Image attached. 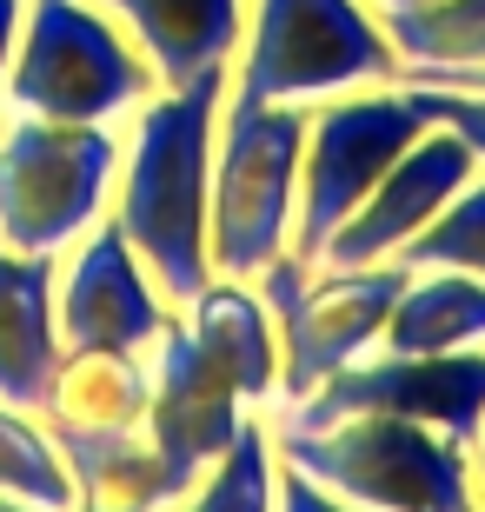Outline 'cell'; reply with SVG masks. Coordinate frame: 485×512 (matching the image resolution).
<instances>
[{"instance_id": "obj_1", "label": "cell", "mask_w": 485, "mask_h": 512, "mask_svg": "<svg viewBox=\"0 0 485 512\" xmlns=\"http://www.w3.org/2000/svg\"><path fill=\"white\" fill-rule=\"evenodd\" d=\"M226 67L160 87L153 100L133 107V140L120 153L113 180V220L127 233V247L167 293V306H187L213 280L206 253V200H213V127L226 100Z\"/></svg>"}, {"instance_id": "obj_2", "label": "cell", "mask_w": 485, "mask_h": 512, "mask_svg": "<svg viewBox=\"0 0 485 512\" xmlns=\"http://www.w3.org/2000/svg\"><path fill=\"white\" fill-rule=\"evenodd\" d=\"M299 153H306V107L260 100L226 80L220 127H213V200H206L213 273L260 280V266L293 247Z\"/></svg>"}, {"instance_id": "obj_3", "label": "cell", "mask_w": 485, "mask_h": 512, "mask_svg": "<svg viewBox=\"0 0 485 512\" xmlns=\"http://www.w3.org/2000/svg\"><path fill=\"white\" fill-rule=\"evenodd\" d=\"M273 453L366 512H479L472 446L419 419L353 413L326 426H280Z\"/></svg>"}, {"instance_id": "obj_4", "label": "cell", "mask_w": 485, "mask_h": 512, "mask_svg": "<svg viewBox=\"0 0 485 512\" xmlns=\"http://www.w3.org/2000/svg\"><path fill=\"white\" fill-rule=\"evenodd\" d=\"M160 94L147 54L94 0H27L0 100L34 120H120Z\"/></svg>"}, {"instance_id": "obj_5", "label": "cell", "mask_w": 485, "mask_h": 512, "mask_svg": "<svg viewBox=\"0 0 485 512\" xmlns=\"http://www.w3.org/2000/svg\"><path fill=\"white\" fill-rule=\"evenodd\" d=\"M113 120H34L14 114L0 127V247L67 253L100 220L120 180Z\"/></svg>"}, {"instance_id": "obj_6", "label": "cell", "mask_w": 485, "mask_h": 512, "mask_svg": "<svg viewBox=\"0 0 485 512\" xmlns=\"http://www.w3.org/2000/svg\"><path fill=\"white\" fill-rule=\"evenodd\" d=\"M399 80L386 20L366 0H253L233 87L260 100H333Z\"/></svg>"}, {"instance_id": "obj_7", "label": "cell", "mask_w": 485, "mask_h": 512, "mask_svg": "<svg viewBox=\"0 0 485 512\" xmlns=\"http://www.w3.org/2000/svg\"><path fill=\"white\" fill-rule=\"evenodd\" d=\"M412 280L406 260H373V266H306L293 247L273 266H260V300L280 326V393L286 406L306 399L326 373L366 360L379 346L399 286Z\"/></svg>"}, {"instance_id": "obj_8", "label": "cell", "mask_w": 485, "mask_h": 512, "mask_svg": "<svg viewBox=\"0 0 485 512\" xmlns=\"http://www.w3.org/2000/svg\"><path fill=\"white\" fill-rule=\"evenodd\" d=\"M426 127L432 120L419 114V100L399 80L319 100L313 114H306V153H299V213H293V253L299 260L313 266L326 253V240L379 187V173Z\"/></svg>"}, {"instance_id": "obj_9", "label": "cell", "mask_w": 485, "mask_h": 512, "mask_svg": "<svg viewBox=\"0 0 485 512\" xmlns=\"http://www.w3.org/2000/svg\"><path fill=\"white\" fill-rule=\"evenodd\" d=\"M353 413H392L419 419L432 433L479 446L485 433V346H459V353H366V360L339 366L293 399L286 426H326V419Z\"/></svg>"}, {"instance_id": "obj_10", "label": "cell", "mask_w": 485, "mask_h": 512, "mask_svg": "<svg viewBox=\"0 0 485 512\" xmlns=\"http://www.w3.org/2000/svg\"><path fill=\"white\" fill-rule=\"evenodd\" d=\"M54 313L60 346H107V353H153V340L173 320L167 293L127 247L120 220H94L74 240V260L54 280Z\"/></svg>"}, {"instance_id": "obj_11", "label": "cell", "mask_w": 485, "mask_h": 512, "mask_svg": "<svg viewBox=\"0 0 485 512\" xmlns=\"http://www.w3.org/2000/svg\"><path fill=\"white\" fill-rule=\"evenodd\" d=\"M472 173H479V160H472L466 140H459V133H446V127H426L386 173H379V187L359 200V213L333 233V240H326V253H319L313 266L399 260V253H406V240H419V233L439 220V207L466 187Z\"/></svg>"}, {"instance_id": "obj_12", "label": "cell", "mask_w": 485, "mask_h": 512, "mask_svg": "<svg viewBox=\"0 0 485 512\" xmlns=\"http://www.w3.org/2000/svg\"><path fill=\"white\" fill-rule=\"evenodd\" d=\"M147 366H153V399H147V426H140V433H147L153 453L193 486V479L233 446V433L246 426L253 406L213 373V360L193 346L187 320H167V333H160L153 353H147Z\"/></svg>"}, {"instance_id": "obj_13", "label": "cell", "mask_w": 485, "mask_h": 512, "mask_svg": "<svg viewBox=\"0 0 485 512\" xmlns=\"http://www.w3.org/2000/svg\"><path fill=\"white\" fill-rule=\"evenodd\" d=\"M153 399V366L147 353H107V346H67L47 386V433L67 446H94V439H120L147 426Z\"/></svg>"}, {"instance_id": "obj_14", "label": "cell", "mask_w": 485, "mask_h": 512, "mask_svg": "<svg viewBox=\"0 0 485 512\" xmlns=\"http://www.w3.org/2000/svg\"><path fill=\"white\" fill-rule=\"evenodd\" d=\"M94 7L127 27L160 87H187L213 67H233L246 34V0H94Z\"/></svg>"}, {"instance_id": "obj_15", "label": "cell", "mask_w": 485, "mask_h": 512, "mask_svg": "<svg viewBox=\"0 0 485 512\" xmlns=\"http://www.w3.org/2000/svg\"><path fill=\"white\" fill-rule=\"evenodd\" d=\"M54 260L0 247V399L20 413L47 406L60 366V313H54Z\"/></svg>"}, {"instance_id": "obj_16", "label": "cell", "mask_w": 485, "mask_h": 512, "mask_svg": "<svg viewBox=\"0 0 485 512\" xmlns=\"http://www.w3.org/2000/svg\"><path fill=\"white\" fill-rule=\"evenodd\" d=\"M187 333L246 406L280 399V326H273V313H266L253 280L213 273L187 300Z\"/></svg>"}, {"instance_id": "obj_17", "label": "cell", "mask_w": 485, "mask_h": 512, "mask_svg": "<svg viewBox=\"0 0 485 512\" xmlns=\"http://www.w3.org/2000/svg\"><path fill=\"white\" fill-rule=\"evenodd\" d=\"M485 346V280L459 266H412L373 353H459Z\"/></svg>"}, {"instance_id": "obj_18", "label": "cell", "mask_w": 485, "mask_h": 512, "mask_svg": "<svg viewBox=\"0 0 485 512\" xmlns=\"http://www.w3.org/2000/svg\"><path fill=\"white\" fill-rule=\"evenodd\" d=\"M379 20L399 54V80H446L459 67H485V0H426Z\"/></svg>"}, {"instance_id": "obj_19", "label": "cell", "mask_w": 485, "mask_h": 512, "mask_svg": "<svg viewBox=\"0 0 485 512\" xmlns=\"http://www.w3.org/2000/svg\"><path fill=\"white\" fill-rule=\"evenodd\" d=\"M0 493L7 499H27L40 512H74L80 493H74V473L60 459V439L47 433L40 413H20L0 399Z\"/></svg>"}, {"instance_id": "obj_20", "label": "cell", "mask_w": 485, "mask_h": 512, "mask_svg": "<svg viewBox=\"0 0 485 512\" xmlns=\"http://www.w3.org/2000/svg\"><path fill=\"white\" fill-rule=\"evenodd\" d=\"M273 473H280L273 433L246 413V426L233 433V446H226L167 512H273Z\"/></svg>"}, {"instance_id": "obj_21", "label": "cell", "mask_w": 485, "mask_h": 512, "mask_svg": "<svg viewBox=\"0 0 485 512\" xmlns=\"http://www.w3.org/2000/svg\"><path fill=\"white\" fill-rule=\"evenodd\" d=\"M399 260L406 266H459V273H479L485 280V167L439 207V220L419 240H406Z\"/></svg>"}, {"instance_id": "obj_22", "label": "cell", "mask_w": 485, "mask_h": 512, "mask_svg": "<svg viewBox=\"0 0 485 512\" xmlns=\"http://www.w3.org/2000/svg\"><path fill=\"white\" fill-rule=\"evenodd\" d=\"M412 100H419V114L432 120V127L459 133L472 147V160L485 167V94H472V87H439V80H399Z\"/></svg>"}, {"instance_id": "obj_23", "label": "cell", "mask_w": 485, "mask_h": 512, "mask_svg": "<svg viewBox=\"0 0 485 512\" xmlns=\"http://www.w3.org/2000/svg\"><path fill=\"white\" fill-rule=\"evenodd\" d=\"M273 512H366V506L326 493L319 479H306L299 466H286V459H280V473H273Z\"/></svg>"}, {"instance_id": "obj_24", "label": "cell", "mask_w": 485, "mask_h": 512, "mask_svg": "<svg viewBox=\"0 0 485 512\" xmlns=\"http://www.w3.org/2000/svg\"><path fill=\"white\" fill-rule=\"evenodd\" d=\"M20 20H27V0H0V80H7V60H14Z\"/></svg>"}, {"instance_id": "obj_25", "label": "cell", "mask_w": 485, "mask_h": 512, "mask_svg": "<svg viewBox=\"0 0 485 512\" xmlns=\"http://www.w3.org/2000/svg\"><path fill=\"white\" fill-rule=\"evenodd\" d=\"M439 87H472V94H485V67H459V74H446Z\"/></svg>"}, {"instance_id": "obj_26", "label": "cell", "mask_w": 485, "mask_h": 512, "mask_svg": "<svg viewBox=\"0 0 485 512\" xmlns=\"http://www.w3.org/2000/svg\"><path fill=\"white\" fill-rule=\"evenodd\" d=\"M373 14H399V7H426V0H366Z\"/></svg>"}, {"instance_id": "obj_27", "label": "cell", "mask_w": 485, "mask_h": 512, "mask_svg": "<svg viewBox=\"0 0 485 512\" xmlns=\"http://www.w3.org/2000/svg\"><path fill=\"white\" fill-rule=\"evenodd\" d=\"M0 512H40V506H27V499H7V493H0Z\"/></svg>"}, {"instance_id": "obj_28", "label": "cell", "mask_w": 485, "mask_h": 512, "mask_svg": "<svg viewBox=\"0 0 485 512\" xmlns=\"http://www.w3.org/2000/svg\"><path fill=\"white\" fill-rule=\"evenodd\" d=\"M479 453H485V439H479ZM479 512H485V479H479Z\"/></svg>"}, {"instance_id": "obj_29", "label": "cell", "mask_w": 485, "mask_h": 512, "mask_svg": "<svg viewBox=\"0 0 485 512\" xmlns=\"http://www.w3.org/2000/svg\"><path fill=\"white\" fill-rule=\"evenodd\" d=\"M479 439H485V433H479Z\"/></svg>"}]
</instances>
